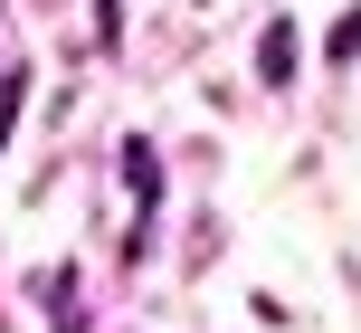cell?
Returning <instances> with one entry per match:
<instances>
[{
    "instance_id": "6da1fadb",
    "label": "cell",
    "mask_w": 361,
    "mask_h": 333,
    "mask_svg": "<svg viewBox=\"0 0 361 333\" xmlns=\"http://www.w3.org/2000/svg\"><path fill=\"white\" fill-rule=\"evenodd\" d=\"M257 76H267V86L295 76V29H286V19H267V38H257Z\"/></svg>"
},
{
    "instance_id": "7a4b0ae2",
    "label": "cell",
    "mask_w": 361,
    "mask_h": 333,
    "mask_svg": "<svg viewBox=\"0 0 361 333\" xmlns=\"http://www.w3.org/2000/svg\"><path fill=\"white\" fill-rule=\"evenodd\" d=\"M124 181H133V219H152V143L143 133L124 143Z\"/></svg>"
},
{
    "instance_id": "3957f363",
    "label": "cell",
    "mask_w": 361,
    "mask_h": 333,
    "mask_svg": "<svg viewBox=\"0 0 361 333\" xmlns=\"http://www.w3.org/2000/svg\"><path fill=\"white\" fill-rule=\"evenodd\" d=\"M324 57H333V67H343V57H361V10L343 19V29H333V48H324Z\"/></svg>"
}]
</instances>
